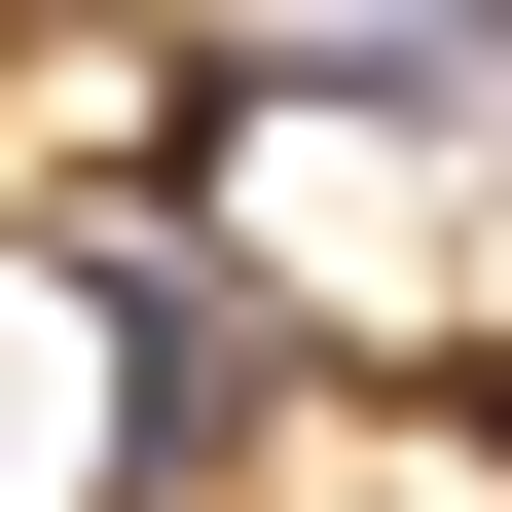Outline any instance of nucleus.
Instances as JSON below:
<instances>
[{"instance_id":"obj_1","label":"nucleus","mask_w":512,"mask_h":512,"mask_svg":"<svg viewBox=\"0 0 512 512\" xmlns=\"http://www.w3.org/2000/svg\"><path fill=\"white\" fill-rule=\"evenodd\" d=\"M330 37H403V74H476V0H220V74H330Z\"/></svg>"}]
</instances>
